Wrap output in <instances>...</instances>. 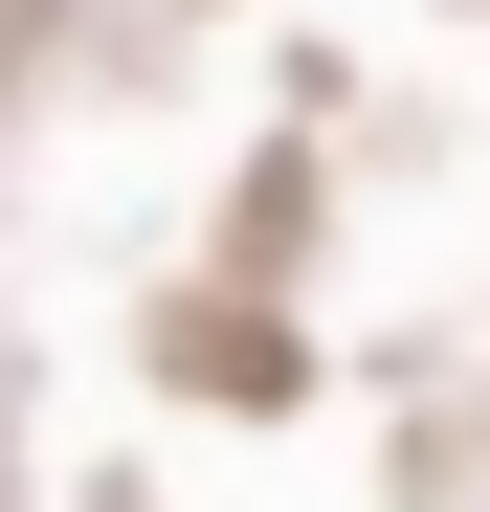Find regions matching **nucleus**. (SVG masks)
Returning a JSON list of instances; mask_svg holds the SVG:
<instances>
[]
</instances>
